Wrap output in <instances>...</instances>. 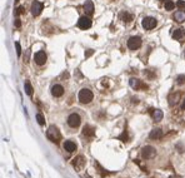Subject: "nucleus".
Here are the masks:
<instances>
[{
  "label": "nucleus",
  "mask_w": 185,
  "mask_h": 178,
  "mask_svg": "<svg viewBox=\"0 0 185 178\" xmlns=\"http://www.w3.org/2000/svg\"><path fill=\"white\" fill-rule=\"evenodd\" d=\"M51 94L54 97H56V98H59V97H61L64 94V88H63L60 84H55V85L51 87Z\"/></svg>",
  "instance_id": "obj_13"
},
{
  "label": "nucleus",
  "mask_w": 185,
  "mask_h": 178,
  "mask_svg": "<svg viewBox=\"0 0 185 178\" xmlns=\"http://www.w3.org/2000/svg\"><path fill=\"white\" fill-rule=\"evenodd\" d=\"M15 1H19V0H15Z\"/></svg>",
  "instance_id": "obj_34"
},
{
  "label": "nucleus",
  "mask_w": 185,
  "mask_h": 178,
  "mask_svg": "<svg viewBox=\"0 0 185 178\" xmlns=\"http://www.w3.org/2000/svg\"><path fill=\"white\" fill-rule=\"evenodd\" d=\"M173 38L178 41H185V32L183 29H176L173 33Z\"/></svg>",
  "instance_id": "obj_16"
},
{
  "label": "nucleus",
  "mask_w": 185,
  "mask_h": 178,
  "mask_svg": "<svg viewBox=\"0 0 185 178\" xmlns=\"http://www.w3.org/2000/svg\"><path fill=\"white\" fill-rule=\"evenodd\" d=\"M119 19L121 20V22L129 23V22H131V20H133V16L130 15L129 13H127V11H121L119 14Z\"/></svg>",
  "instance_id": "obj_20"
},
{
  "label": "nucleus",
  "mask_w": 185,
  "mask_h": 178,
  "mask_svg": "<svg viewBox=\"0 0 185 178\" xmlns=\"http://www.w3.org/2000/svg\"><path fill=\"white\" fill-rule=\"evenodd\" d=\"M173 18H174L175 22L183 23V22H185V13L182 11V10H178V11H175V14L173 15Z\"/></svg>",
  "instance_id": "obj_18"
},
{
  "label": "nucleus",
  "mask_w": 185,
  "mask_h": 178,
  "mask_svg": "<svg viewBox=\"0 0 185 178\" xmlns=\"http://www.w3.org/2000/svg\"><path fill=\"white\" fill-rule=\"evenodd\" d=\"M143 28L146 29V30H151L156 27V19L153 18V16H146V18L143 19Z\"/></svg>",
  "instance_id": "obj_5"
},
{
  "label": "nucleus",
  "mask_w": 185,
  "mask_h": 178,
  "mask_svg": "<svg viewBox=\"0 0 185 178\" xmlns=\"http://www.w3.org/2000/svg\"><path fill=\"white\" fill-rule=\"evenodd\" d=\"M46 137H48L49 141H51L53 143H59L61 139V133H60V130L58 129V127L50 125L49 129L46 130Z\"/></svg>",
  "instance_id": "obj_1"
},
{
  "label": "nucleus",
  "mask_w": 185,
  "mask_h": 178,
  "mask_svg": "<svg viewBox=\"0 0 185 178\" xmlns=\"http://www.w3.org/2000/svg\"><path fill=\"white\" fill-rule=\"evenodd\" d=\"M118 138H119V139H121V141H123V142H127V141H128V134H127V130H124V132H123V134H121V135H119V137H118Z\"/></svg>",
  "instance_id": "obj_25"
},
{
  "label": "nucleus",
  "mask_w": 185,
  "mask_h": 178,
  "mask_svg": "<svg viewBox=\"0 0 185 178\" xmlns=\"http://www.w3.org/2000/svg\"><path fill=\"white\" fill-rule=\"evenodd\" d=\"M34 60L38 65H44L45 64V62H46V54L44 50H40V52H38L35 54V57H34Z\"/></svg>",
  "instance_id": "obj_11"
},
{
  "label": "nucleus",
  "mask_w": 185,
  "mask_h": 178,
  "mask_svg": "<svg viewBox=\"0 0 185 178\" xmlns=\"http://www.w3.org/2000/svg\"><path fill=\"white\" fill-rule=\"evenodd\" d=\"M80 123H81V118L78 113H71L68 117V124L71 128H77V127L80 125Z\"/></svg>",
  "instance_id": "obj_4"
},
{
  "label": "nucleus",
  "mask_w": 185,
  "mask_h": 178,
  "mask_svg": "<svg viewBox=\"0 0 185 178\" xmlns=\"http://www.w3.org/2000/svg\"><path fill=\"white\" fill-rule=\"evenodd\" d=\"M15 25H16V27H18V28H20V25H22V24H20V20H19V19H16Z\"/></svg>",
  "instance_id": "obj_31"
},
{
  "label": "nucleus",
  "mask_w": 185,
  "mask_h": 178,
  "mask_svg": "<svg viewBox=\"0 0 185 178\" xmlns=\"http://www.w3.org/2000/svg\"><path fill=\"white\" fill-rule=\"evenodd\" d=\"M83 135L86 138H92L95 135V128H92L91 125H85L83 128Z\"/></svg>",
  "instance_id": "obj_14"
},
{
  "label": "nucleus",
  "mask_w": 185,
  "mask_h": 178,
  "mask_svg": "<svg viewBox=\"0 0 185 178\" xmlns=\"http://www.w3.org/2000/svg\"><path fill=\"white\" fill-rule=\"evenodd\" d=\"M15 46H16V53H18V57H20V54H22V46H20L19 41H16V43H15Z\"/></svg>",
  "instance_id": "obj_28"
},
{
  "label": "nucleus",
  "mask_w": 185,
  "mask_h": 178,
  "mask_svg": "<svg viewBox=\"0 0 185 178\" xmlns=\"http://www.w3.org/2000/svg\"><path fill=\"white\" fill-rule=\"evenodd\" d=\"M44 9V5L41 4L40 1H38V0H34L31 4V14L34 16H38L41 14V11Z\"/></svg>",
  "instance_id": "obj_8"
},
{
  "label": "nucleus",
  "mask_w": 185,
  "mask_h": 178,
  "mask_svg": "<svg viewBox=\"0 0 185 178\" xmlns=\"http://www.w3.org/2000/svg\"><path fill=\"white\" fill-rule=\"evenodd\" d=\"M85 163H86V160L83 156H77L73 160H71V166L74 167V169L77 172H80L81 169L85 167Z\"/></svg>",
  "instance_id": "obj_3"
},
{
  "label": "nucleus",
  "mask_w": 185,
  "mask_h": 178,
  "mask_svg": "<svg viewBox=\"0 0 185 178\" xmlns=\"http://www.w3.org/2000/svg\"><path fill=\"white\" fill-rule=\"evenodd\" d=\"M179 99H180V94H179V93H173V94L169 95L168 102H169V104L171 105V107H174V105L179 102Z\"/></svg>",
  "instance_id": "obj_17"
},
{
  "label": "nucleus",
  "mask_w": 185,
  "mask_h": 178,
  "mask_svg": "<svg viewBox=\"0 0 185 178\" xmlns=\"http://www.w3.org/2000/svg\"><path fill=\"white\" fill-rule=\"evenodd\" d=\"M84 11H85L86 15H92L94 13V4H92L91 0H86L85 4H84Z\"/></svg>",
  "instance_id": "obj_15"
},
{
  "label": "nucleus",
  "mask_w": 185,
  "mask_h": 178,
  "mask_svg": "<svg viewBox=\"0 0 185 178\" xmlns=\"http://www.w3.org/2000/svg\"><path fill=\"white\" fill-rule=\"evenodd\" d=\"M176 83L178 84H185V75H179L178 79H176Z\"/></svg>",
  "instance_id": "obj_26"
},
{
  "label": "nucleus",
  "mask_w": 185,
  "mask_h": 178,
  "mask_svg": "<svg viewBox=\"0 0 185 178\" xmlns=\"http://www.w3.org/2000/svg\"><path fill=\"white\" fill-rule=\"evenodd\" d=\"M182 109H184V111H185V99H184V102H183V104H182Z\"/></svg>",
  "instance_id": "obj_32"
},
{
  "label": "nucleus",
  "mask_w": 185,
  "mask_h": 178,
  "mask_svg": "<svg viewBox=\"0 0 185 178\" xmlns=\"http://www.w3.org/2000/svg\"><path fill=\"white\" fill-rule=\"evenodd\" d=\"M164 8H165L166 10H173L175 8V3L173 1V0H165V3H164Z\"/></svg>",
  "instance_id": "obj_23"
},
{
  "label": "nucleus",
  "mask_w": 185,
  "mask_h": 178,
  "mask_svg": "<svg viewBox=\"0 0 185 178\" xmlns=\"http://www.w3.org/2000/svg\"><path fill=\"white\" fill-rule=\"evenodd\" d=\"M176 6H178L179 9H184V8H185V1H183V0L176 1Z\"/></svg>",
  "instance_id": "obj_27"
},
{
  "label": "nucleus",
  "mask_w": 185,
  "mask_h": 178,
  "mask_svg": "<svg viewBox=\"0 0 185 178\" xmlns=\"http://www.w3.org/2000/svg\"><path fill=\"white\" fill-rule=\"evenodd\" d=\"M36 122L39 123L40 125H44L45 124V118H44V116L41 113H38L36 114Z\"/></svg>",
  "instance_id": "obj_24"
},
{
  "label": "nucleus",
  "mask_w": 185,
  "mask_h": 178,
  "mask_svg": "<svg viewBox=\"0 0 185 178\" xmlns=\"http://www.w3.org/2000/svg\"><path fill=\"white\" fill-rule=\"evenodd\" d=\"M164 114H163V111H160V109H155V111L153 112V118L155 122H160L163 119Z\"/></svg>",
  "instance_id": "obj_21"
},
{
  "label": "nucleus",
  "mask_w": 185,
  "mask_h": 178,
  "mask_svg": "<svg viewBox=\"0 0 185 178\" xmlns=\"http://www.w3.org/2000/svg\"><path fill=\"white\" fill-rule=\"evenodd\" d=\"M24 89H25V93H26L29 97H33V87H31L30 82H25V84H24Z\"/></svg>",
  "instance_id": "obj_22"
},
{
  "label": "nucleus",
  "mask_w": 185,
  "mask_h": 178,
  "mask_svg": "<svg viewBox=\"0 0 185 178\" xmlns=\"http://www.w3.org/2000/svg\"><path fill=\"white\" fill-rule=\"evenodd\" d=\"M83 178H91V177H90V176H84Z\"/></svg>",
  "instance_id": "obj_33"
},
{
  "label": "nucleus",
  "mask_w": 185,
  "mask_h": 178,
  "mask_svg": "<svg viewBox=\"0 0 185 178\" xmlns=\"http://www.w3.org/2000/svg\"><path fill=\"white\" fill-rule=\"evenodd\" d=\"M78 27L83 29V30H86V29H89L91 27V20L88 16H81L78 22Z\"/></svg>",
  "instance_id": "obj_10"
},
{
  "label": "nucleus",
  "mask_w": 185,
  "mask_h": 178,
  "mask_svg": "<svg viewBox=\"0 0 185 178\" xmlns=\"http://www.w3.org/2000/svg\"><path fill=\"white\" fill-rule=\"evenodd\" d=\"M140 46H141V39L139 36H131L128 40V48L129 49L135 50V49H139Z\"/></svg>",
  "instance_id": "obj_7"
},
{
  "label": "nucleus",
  "mask_w": 185,
  "mask_h": 178,
  "mask_svg": "<svg viewBox=\"0 0 185 178\" xmlns=\"http://www.w3.org/2000/svg\"><path fill=\"white\" fill-rule=\"evenodd\" d=\"M130 87L136 89V90H145V89L148 88V85H145L144 83H141L140 79H138V78H131V79H130Z\"/></svg>",
  "instance_id": "obj_9"
},
{
  "label": "nucleus",
  "mask_w": 185,
  "mask_h": 178,
  "mask_svg": "<svg viewBox=\"0 0 185 178\" xmlns=\"http://www.w3.org/2000/svg\"><path fill=\"white\" fill-rule=\"evenodd\" d=\"M94 53V50L92 49H89V50H86V53H85V58H88V57H90L91 54Z\"/></svg>",
  "instance_id": "obj_30"
},
{
  "label": "nucleus",
  "mask_w": 185,
  "mask_h": 178,
  "mask_svg": "<svg viewBox=\"0 0 185 178\" xmlns=\"http://www.w3.org/2000/svg\"><path fill=\"white\" fill-rule=\"evenodd\" d=\"M64 149L68 152H74L77 149V144L73 141H65L64 142Z\"/></svg>",
  "instance_id": "obj_19"
},
{
  "label": "nucleus",
  "mask_w": 185,
  "mask_h": 178,
  "mask_svg": "<svg viewBox=\"0 0 185 178\" xmlns=\"http://www.w3.org/2000/svg\"><path fill=\"white\" fill-rule=\"evenodd\" d=\"M163 135H164V133H163V130L160 128H155L150 132L149 138L151 139V141H159V139L163 138Z\"/></svg>",
  "instance_id": "obj_12"
},
{
  "label": "nucleus",
  "mask_w": 185,
  "mask_h": 178,
  "mask_svg": "<svg viewBox=\"0 0 185 178\" xmlns=\"http://www.w3.org/2000/svg\"><path fill=\"white\" fill-rule=\"evenodd\" d=\"M184 55H185V52H184Z\"/></svg>",
  "instance_id": "obj_35"
},
{
  "label": "nucleus",
  "mask_w": 185,
  "mask_h": 178,
  "mask_svg": "<svg viewBox=\"0 0 185 178\" xmlns=\"http://www.w3.org/2000/svg\"><path fill=\"white\" fill-rule=\"evenodd\" d=\"M155 154H156V151H155V148H153L151 146H146V147L143 148V151H141V157L144 159L153 158Z\"/></svg>",
  "instance_id": "obj_6"
},
{
  "label": "nucleus",
  "mask_w": 185,
  "mask_h": 178,
  "mask_svg": "<svg viewBox=\"0 0 185 178\" xmlns=\"http://www.w3.org/2000/svg\"><path fill=\"white\" fill-rule=\"evenodd\" d=\"M78 98H79V100H80V103L88 104V103H90V102L92 100V98H94V94H92V92L90 90V89L84 88V89H81V90L79 92Z\"/></svg>",
  "instance_id": "obj_2"
},
{
  "label": "nucleus",
  "mask_w": 185,
  "mask_h": 178,
  "mask_svg": "<svg viewBox=\"0 0 185 178\" xmlns=\"http://www.w3.org/2000/svg\"><path fill=\"white\" fill-rule=\"evenodd\" d=\"M16 15H20V14H23V13H24V8L23 6H19L18 8V9H16Z\"/></svg>",
  "instance_id": "obj_29"
}]
</instances>
